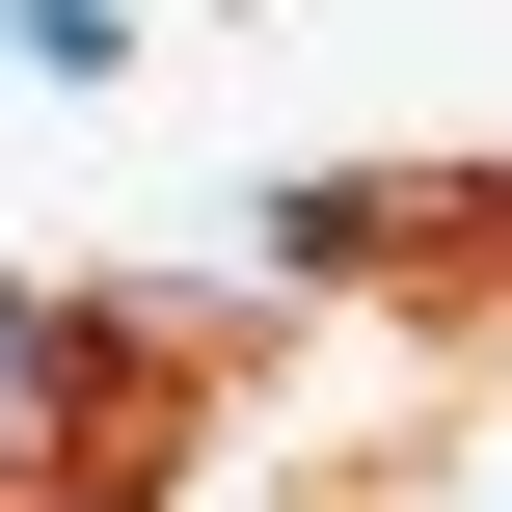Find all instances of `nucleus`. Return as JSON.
<instances>
[{
	"label": "nucleus",
	"mask_w": 512,
	"mask_h": 512,
	"mask_svg": "<svg viewBox=\"0 0 512 512\" xmlns=\"http://www.w3.org/2000/svg\"><path fill=\"white\" fill-rule=\"evenodd\" d=\"M54 405H81V297H27V270H0V459H27Z\"/></svg>",
	"instance_id": "obj_1"
},
{
	"label": "nucleus",
	"mask_w": 512,
	"mask_h": 512,
	"mask_svg": "<svg viewBox=\"0 0 512 512\" xmlns=\"http://www.w3.org/2000/svg\"><path fill=\"white\" fill-rule=\"evenodd\" d=\"M108 54H135L108 0H0V81H108Z\"/></svg>",
	"instance_id": "obj_2"
}]
</instances>
